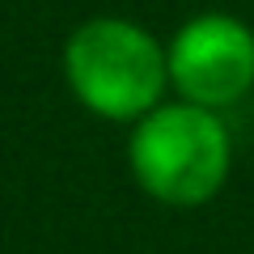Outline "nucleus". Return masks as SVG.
<instances>
[{"instance_id":"f03ea898","label":"nucleus","mask_w":254,"mask_h":254,"mask_svg":"<svg viewBox=\"0 0 254 254\" xmlns=\"http://www.w3.org/2000/svg\"><path fill=\"white\" fill-rule=\"evenodd\" d=\"M127 170L161 208H203L233 174V136L216 110L174 98L127 127Z\"/></svg>"},{"instance_id":"f257e3e1","label":"nucleus","mask_w":254,"mask_h":254,"mask_svg":"<svg viewBox=\"0 0 254 254\" xmlns=\"http://www.w3.org/2000/svg\"><path fill=\"white\" fill-rule=\"evenodd\" d=\"M64 85L81 110L106 123H136L157 110L170 89L165 43L131 17H85L60 51Z\"/></svg>"},{"instance_id":"7ed1b4c3","label":"nucleus","mask_w":254,"mask_h":254,"mask_svg":"<svg viewBox=\"0 0 254 254\" xmlns=\"http://www.w3.org/2000/svg\"><path fill=\"white\" fill-rule=\"evenodd\" d=\"M170 89L182 102L208 106L216 115L233 110L254 89V30L237 13H195L165 43Z\"/></svg>"}]
</instances>
